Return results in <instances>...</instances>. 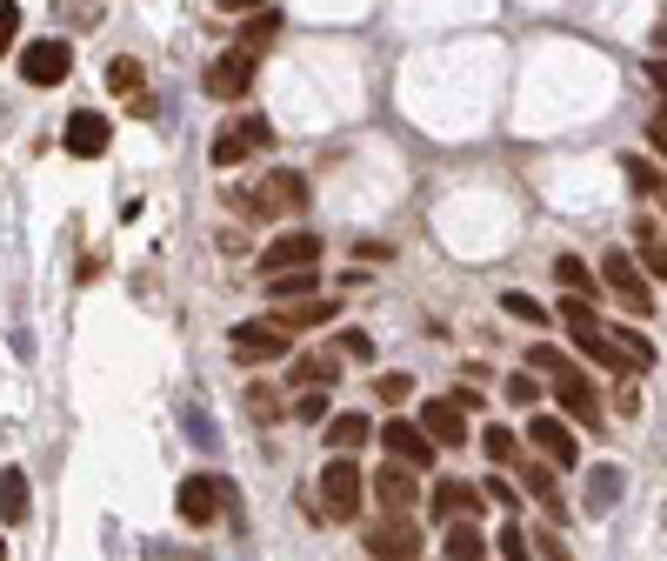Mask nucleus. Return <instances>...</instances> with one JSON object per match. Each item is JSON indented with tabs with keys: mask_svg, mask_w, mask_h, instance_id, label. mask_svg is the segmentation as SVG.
Here are the masks:
<instances>
[{
	"mask_svg": "<svg viewBox=\"0 0 667 561\" xmlns=\"http://www.w3.org/2000/svg\"><path fill=\"white\" fill-rule=\"evenodd\" d=\"M374 441V422L368 415H327V448L334 455H354V448H368Z\"/></svg>",
	"mask_w": 667,
	"mask_h": 561,
	"instance_id": "obj_20",
	"label": "nucleus"
},
{
	"mask_svg": "<svg viewBox=\"0 0 667 561\" xmlns=\"http://www.w3.org/2000/svg\"><path fill=\"white\" fill-rule=\"evenodd\" d=\"M481 495H487V502H500V508H521V489H508L500 474H487V481H481Z\"/></svg>",
	"mask_w": 667,
	"mask_h": 561,
	"instance_id": "obj_40",
	"label": "nucleus"
},
{
	"mask_svg": "<svg viewBox=\"0 0 667 561\" xmlns=\"http://www.w3.org/2000/svg\"><path fill=\"white\" fill-rule=\"evenodd\" d=\"M334 314H341V301H327V294H307V301H294V307H281V314H274V328L301 335V328H320V321H334Z\"/></svg>",
	"mask_w": 667,
	"mask_h": 561,
	"instance_id": "obj_19",
	"label": "nucleus"
},
{
	"mask_svg": "<svg viewBox=\"0 0 667 561\" xmlns=\"http://www.w3.org/2000/svg\"><path fill=\"white\" fill-rule=\"evenodd\" d=\"M27 474L21 468H0V515H8V521H27Z\"/></svg>",
	"mask_w": 667,
	"mask_h": 561,
	"instance_id": "obj_24",
	"label": "nucleus"
},
{
	"mask_svg": "<svg viewBox=\"0 0 667 561\" xmlns=\"http://www.w3.org/2000/svg\"><path fill=\"white\" fill-rule=\"evenodd\" d=\"M294 348L287 328H274V321H240V328H227V355L247 361V368H261V361H281Z\"/></svg>",
	"mask_w": 667,
	"mask_h": 561,
	"instance_id": "obj_5",
	"label": "nucleus"
},
{
	"mask_svg": "<svg viewBox=\"0 0 667 561\" xmlns=\"http://www.w3.org/2000/svg\"><path fill=\"white\" fill-rule=\"evenodd\" d=\"M294 422H327V388H294Z\"/></svg>",
	"mask_w": 667,
	"mask_h": 561,
	"instance_id": "obj_32",
	"label": "nucleus"
},
{
	"mask_svg": "<svg viewBox=\"0 0 667 561\" xmlns=\"http://www.w3.org/2000/svg\"><path fill=\"white\" fill-rule=\"evenodd\" d=\"M255 268H261V281H268V274H294V268H320V234H314V227H287V234H274Z\"/></svg>",
	"mask_w": 667,
	"mask_h": 561,
	"instance_id": "obj_4",
	"label": "nucleus"
},
{
	"mask_svg": "<svg viewBox=\"0 0 667 561\" xmlns=\"http://www.w3.org/2000/svg\"><path fill=\"white\" fill-rule=\"evenodd\" d=\"M341 355H348V361H374V341H368L361 328H348V335H341Z\"/></svg>",
	"mask_w": 667,
	"mask_h": 561,
	"instance_id": "obj_43",
	"label": "nucleus"
},
{
	"mask_svg": "<svg viewBox=\"0 0 667 561\" xmlns=\"http://www.w3.org/2000/svg\"><path fill=\"white\" fill-rule=\"evenodd\" d=\"M108 88H114V94H140V60H134V54H121V60L108 67Z\"/></svg>",
	"mask_w": 667,
	"mask_h": 561,
	"instance_id": "obj_35",
	"label": "nucleus"
},
{
	"mask_svg": "<svg viewBox=\"0 0 667 561\" xmlns=\"http://www.w3.org/2000/svg\"><path fill=\"white\" fill-rule=\"evenodd\" d=\"M221 502H227V481H221V474H188L181 489H174V508H181L188 528H207V521L221 515Z\"/></svg>",
	"mask_w": 667,
	"mask_h": 561,
	"instance_id": "obj_8",
	"label": "nucleus"
},
{
	"mask_svg": "<svg viewBox=\"0 0 667 561\" xmlns=\"http://www.w3.org/2000/svg\"><path fill=\"white\" fill-rule=\"evenodd\" d=\"M368 554L374 561H414L421 554V528H414V515H381V521H368Z\"/></svg>",
	"mask_w": 667,
	"mask_h": 561,
	"instance_id": "obj_7",
	"label": "nucleus"
},
{
	"mask_svg": "<svg viewBox=\"0 0 667 561\" xmlns=\"http://www.w3.org/2000/svg\"><path fill=\"white\" fill-rule=\"evenodd\" d=\"M500 394H508L515 408H534V401H541V381H534V374H515V381L500 388Z\"/></svg>",
	"mask_w": 667,
	"mask_h": 561,
	"instance_id": "obj_39",
	"label": "nucleus"
},
{
	"mask_svg": "<svg viewBox=\"0 0 667 561\" xmlns=\"http://www.w3.org/2000/svg\"><path fill=\"white\" fill-rule=\"evenodd\" d=\"M500 307H508L515 321H528V328H541V321H547V307H541L534 294H521V288H508V294H500Z\"/></svg>",
	"mask_w": 667,
	"mask_h": 561,
	"instance_id": "obj_34",
	"label": "nucleus"
},
{
	"mask_svg": "<svg viewBox=\"0 0 667 561\" xmlns=\"http://www.w3.org/2000/svg\"><path fill=\"white\" fill-rule=\"evenodd\" d=\"M608 341L621 348L628 368H654V341H647V335H634V328H608Z\"/></svg>",
	"mask_w": 667,
	"mask_h": 561,
	"instance_id": "obj_28",
	"label": "nucleus"
},
{
	"mask_svg": "<svg viewBox=\"0 0 667 561\" xmlns=\"http://www.w3.org/2000/svg\"><path fill=\"white\" fill-rule=\"evenodd\" d=\"M614 408H621V415H641V394H634V388H628V381H621V388H614Z\"/></svg>",
	"mask_w": 667,
	"mask_h": 561,
	"instance_id": "obj_44",
	"label": "nucleus"
},
{
	"mask_svg": "<svg viewBox=\"0 0 667 561\" xmlns=\"http://www.w3.org/2000/svg\"><path fill=\"white\" fill-rule=\"evenodd\" d=\"M481 508H487L481 481H441V489H434V515L441 521H474Z\"/></svg>",
	"mask_w": 667,
	"mask_h": 561,
	"instance_id": "obj_18",
	"label": "nucleus"
},
{
	"mask_svg": "<svg viewBox=\"0 0 667 561\" xmlns=\"http://www.w3.org/2000/svg\"><path fill=\"white\" fill-rule=\"evenodd\" d=\"M554 401H561V415H574V422L588 428V435H595V428L608 422V415H601V394H595V381L580 374V368H567V374L554 381Z\"/></svg>",
	"mask_w": 667,
	"mask_h": 561,
	"instance_id": "obj_12",
	"label": "nucleus"
},
{
	"mask_svg": "<svg viewBox=\"0 0 667 561\" xmlns=\"http://www.w3.org/2000/svg\"><path fill=\"white\" fill-rule=\"evenodd\" d=\"M314 288H320V274H314V268H294V274H268V294H301V301H307Z\"/></svg>",
	"mask_w": 667,
	"mask_h": 561,
	"instance_id": "obj_30",
	"label": "nucleus"
},
{
	"mask_svg": "<svg viewBox=\"0 0 667 561\" xmlns=\"http://www.w3.org/2000/svg\"><path fill=\"white\" fill-rule=\"evenodd\" d=\"M307 201H314V188L294 168H268L255 188H247V181L227 188V207L247 214V221H287V214H307Z\"/></svg>",
	"mask_w": 667,
	"mask_h": 561,
	"instance_id": "obj_1",
	"label": "nucleus"
},
{
	"mask_svg": "<svg viewBox=\"0 0 667 561\" xmlns=\"http://www.w3.org/2000/svg\"><path fill=\"white\" fill-rule=\"evenodd\" d=\"M647 141H654V147L667 154V114H654V121H647Z\"/></svg>",
	"mask_w": 667,
	"mask_h": 561,
	"instance_id": "obj_45",
	"label": "nucleus"
},
{
	"mask_svg": "<svg viewBox=\"0 0 667 561\" xmlns=\"http://www.w3.org/2000/svg\"><path fill=\"white\" fill-rule=\"evenodd\" d=\"M647 80L660 88V101H667V60H647Z\"/></svg>",
	"mask_w": 667,
	"mask_h": 561,
	"instance_id": "obj_46",
	"label": "nucleus"
},
{
	"mask_svg": "<svg viewBox=\"0 0 667 561\" xmlns=\"http://www.w3.org/2000/svg\"><path fill=\"white\" fill-rule=\"evenodd\" d=\"M567 368H574V361H567L554 341H534V348H528V374H567Z\"/></svg>",
	"mask_w": 667,
	"mask_h": 561,
	"instance_id": "obj_31",
	"label": "nucleus"
},
{
	"mask_svg": "<svg viewBox=\"0 0 667 561\" xmlns=\"http://www.w3.org/2000/svg\"><path fill=\"white\" fill-rule=\"evenodd\" d=\"M247 415H255V422H274V415H281V394H274V388H247Z\"/></svg>",
	"mask_w": 667,
	"mask_h": 561,
	"instance_id": "obj_37",
	"label": "nucleus"
},
{
	"mask_svg": "<svg viewBox=\"0 0 667 561\" xmlns=\"http://www.w3.org/2000/svg\"><path fill=\"white\" fill-rule=\"evenodd\" d=\"M67 74H74V47H67V41H34V47H21V80H27V88H60Z\"/></svg>",
	"mask_w": 667,
	"mask_h": 561,
	"instance_id": "obj_9",
	"label": "nucleus"
},
{
	"mask_svg": "<svg viewBox=\"0 0 667 561\" xmlns=\"http://www.w3.org/2000/svg\"><path fill=\"white\" fill-rule=\"evenodd\" d=\"M528 541L541 548V561H574V554H567V541H561L554 528H541V535H528Z\"/></svg>",
	"mask_w": 667,
	"mask_h": 561,
	"instance_id": "obj_41",
	"label": "nucleus"
},
{
	"mask_svg": "<svg viewBox=\"0 0 667 561\" xmlns=\"http://www.w3.org/2000/svg\"><path fill=\"white\" fill-rule=\"evenodd\" d=\"M374 388H381V401H387V408H400V401H407V388H414V381H407V374H381Z\"/></svg>",
	"mask_w": 667,
	"mask_h": 561,
	"instance_id": "obj_42",
	"label": "nucleus"
},
{
	"mask_svg": "<svg viewBox=\"0 0 667 561\" xmlns=\"http://www.w3.org/2000/svg\"><path fill=\"white\" fill-rule=\"evenodd\" d=\"M515 468H521V489H528V495L541 502V515H547V521L561 528V521H567V495L554 489V468H547L541 455H534V461H515Z\"/></svg>",
	"mask_w": 667,
	"mask_h": 561,
	"instance_id": "obj_16",
	"label": "nucleus"
},
{
	"mask_svg": "<svg viewBox=\"0 0 667 561\" xmlns=\"http://www.w3.org/2000/svg\"><path fill=\"white\" fill-rule=\"evenodd\" d=\"M0 561H8V541H0Z\"/></svg>",
	"mask_w": 667,
	"mask_h": 561,
	"instance_id": "obj_49",
	"label": "nucleus"
},
{
	"mask_svg": "<svg viewBox=\"0 0 667 561\" xmlns=\"http://www.w3.org/2000/svg\"><path fill=\"white\" fill-rule=\"evenodd\" d=\"M421 435H428L434 448H461V441H467V408H461L454 394L421 401Z\"/></svg>",
	"mask_w": 667,
	"mask_h": 561,
	"instance_id": "obj_13",
	"label": "nucleus"
},
{
	"mask_svg": "<svg viewBox=\"0 0 667 561\" xmlns=\"http://www.w3.org/2000/svg\"><path fill=\"white\" fill-rule=\"evenodd\" d=\"M441 548H448V561H487V541H481V528H474V521H448Z\"/></svg>",
	"mask_w": 667,
	"mask_h": 561,
	"instance_id": "obj_22",
	"label": "nucleus"
},
{
	"mask_svg": "<svg viewBox=\"0 0 667 561\" xmlns=\"http://www.w3.org/2000/svg\"><path fill=\"white\" fill-rule=\"evenodd\" d=\"M361 502H368V474L354 455H334L320 468V515L327 521H361Z\"/></svg>",
	"mask_w": 667,
	"mask_h": 561,
	"instance_id": "obj_2",
	"label": "nucleus"
},
{
	"mask_svg": "<svg viewBox=\"0 0 667 561\" xmlns=\"http://www.w3.org/2000/svg\"><path fill=\"white\" fill-rule=\"evenodd\" d=\"M60 141H67V154H74V160H94V154H108V141H114V121H108V114H94V108H74Z\"/></svg>",
	"mask_w": 667,
	"mask_h": 561,
	"instance_id": "obj_15",
	"label": "nucleus"
},
{
	"mask_svg": "<svg viewBox=\"0 0 667 561\" xmlns=\"http://www.w3.org/2000/svg\"><path fill=\"white\" fill-rule=\"evenodd\" d=\"M274 34H281V21H274V14H261V21H247V34H240V47H247V54H261V47H268Z\"/></svg>",
	"mask_w": 667,
	"mask_h": 561,
	"instance_id": "obj_36",
	"label": "nucleus"
},
{
	"mask_svg": "<svg viewBox=\"0 0 667 561\" xmlns=\"http://www.w3.org/2000/svg\"><path fill=\"white\" fill-rule=\"evenodd\" d=\"M481 448H487L494 468H515V461H521V441H515L508 428H481Z\"/></svg>",
	"mask_w": 667,
	"mask_h": 561,
	"instance_id": "obj_29",
	"label": "nucleus"
},
{
	"mask_svg": "<svg viewBox=\"0 0 667 561\" xmlns=\"http://www.w3.org/2000/svg\"><path fill=\"white\" fill-rule=\"evenodd\" d=\"M528 435H534V448H541V461H547V468H574V461H580V441H574V428H567V422L541 415Z\"/></svg>",
	"mask_w": 667,
	"mask_h": 561,
	"instance_id": "obj_17",
	"label": "nucleus"
},
{
	"mask_svg": "<svg viewBox=\"0 0 667 561\" xmlns=\"http://www.w3.org/2000/svg\"><path fill=\"white\" fill-rule=\"evenodd\" d=\"M601 274H608V288H614V301H621L628 314H654V288L641 281V268H634L628 248H614V255L601 261Z\"/></svg>",
	"mask_w": 667,
	"mask_h": 561,
	"instance_id": "obj_11",
	"label": "nucleus"
},
{
	"mask_svg": "<svg viewBox=\"0 0 667 561\" xmlns=\"http://www.w3.org/2000/svg\"><path fill=\"white\" fill-rule=\"evenodd\" d=\"M580 502H588V515H608L621 502V468H588V489H580Z\"/></svg>",
	"mask_w": 667,
	"mask_h": 561,
	"instance_id": "obj_21",
	"label": "nucleus"
},
{
	"mask_svg": "<svg viewBox=\"0 0 667 561\" xmlns=\"http://www.w3.org/2000/svg\"><path fill=\"white\" fill-rule=\"evenodd\" d=\"M554 274H561V288H567V294H580V301H595V288H601V274H595L588 261H574V255H561V261H554Z\"/></svg>",
	"mask_w": 667,
	"mask_h": 561,
	"instance_id": "obj_26",
	"label": "nucleus"
},
{
	"mask_svg": "<svg viewBox=\"0 0 667 561\" xmlns=\"http://www.w3.org/2000/svg\"><path fill=\"white\" fill-rule=\"evenodd\" d=\"M368 495H374L387 515H414V502H421V489H414V468H407V461H387L381 474H368Z\"/></svg>",
	"mask_w": 667,
	"mask_h": 561,
	"instance_id": "obj_14",
	"label": "nucleus"
},
{
	"mask_svg": "<svg viewBox=\"0 0 667 561\" xmlns=\"http://www.w3.org/2000/svg\"><path fill=\"white\" fill-rule=\"evenodd\" d=\"M341 381V355H301L294 361V388H334Z\"/></svg>",
	"mask_w": 667,
	"mask_h": 561,
	"instance_id": "obj_23",
	"label": "nucleus"
},
{
	"mask_svg": "<svg viewBox=\"0 0 667 561\" xmlns=\"http://www.w3.org/2000/svg\"><path fill=\"white\" fill-rule=\"evenodd\" d=\"M227 14H255V8H268V0H221Z\"/></svg>",
	"mask_w": 667,
	"mask_h": 561,
	"instance_id": "obj_47",
	"label": "nucleus"
},
{
	"mask_svg": "<svg viewBox=\"0 0 667 561\" xmlns=\"http://www.w3.org/2000/svg\"><path fill=\"white\" fill-rule=\"evenodd\" d=\"M634 248H641L647 274H660V281H667V234H660L654 221H634Z\"/></svg>",
	"mask_w": 667,
	"mask_h": 561,
	"instance_id": "obj_25",
	"label": "nucleus"
},
{
	"mask_svg": "<svg viewBox=\"0 0 667 561\" xmlns=\"http://www.w3.org/2000/svg\"><path fill=\"white\" fill-rule=\"evenodd\" d=\"M21 41V0H0V54Z\"/></svg>",
	"mask_w": 667,
	"mask_h": 561,
	"instance_id": "obj_38",
	"label": "nucleus"
},
{
	"mask_svg": "<svg viewBox=\"0 0 667 561\" xmlns=\"http://www.w3.org/2000/svg\"><path fill=\"white\" fill-rule=\"evenodd\" d=\"M261 147H274V127L261 114H234L221 134H214V168H240V160H255Z\"/></svg>",
	"mask_w": 667,
	"mask_h": 561,
	"instance_id": "obj_3",
	"label": "nucleus"
},
{
	"mask_svg": "<svg viewBox=\"0 0 667 561\" xmlns=\"http://www.w3.org/2000/svg\"><path fill=\"white\" fill-rule=\"evenodd\" d=\"M255 67H261V54H247V47H227L207 74H201V94L207 101H240L247 88H255Z\"/></svg>",
	"mask_w": 667,
	"mask_h": 561,
	"instance_id": "obj_6",
	"label": "nucleus"
},
{
	"mask_svg": "<svg viewBox=\"0 0 667 561\" xmlns=\"http://www.w3.org/2000/svg\"><path fill=\"white\" fill-rule=\"evenodd\" d=\"M381 435V448H387V461H407L414 474L421 468H434V441L421 435V422H407V415H394L387 428H374Z\"/></svg>",
	"mask_w": 667,
	"mask_h": 561,
	"instance_id": "obj_10",
	"label": "nucleus"
},
{
	"mask_svg": "<svg viewBox=\"0 0 667 561\" xmlns=\"http://www.w3.org/2000/svg\"><path fill=\"white\" fill-rule=\"evenodd\" d=\"M494 541H500V561H534V541H528V528H521V521H508Z\"/></svg>",
	"mask_w": 667,
	"mask_h": 561,
	"instance_id": "obj_33",
	"label": "nucleus"
},
{
	"mask_svg": "<svg viewBox=\"0 0 667 561\" xmlns=\"http://www.w3.org/2000/svg\"><path fill=\"white\" fill-rule=\"evenodd\" d=\"M621 168H628V181H634V194H647V201H667V175L654 168V160H641V154H628V160H621Z\"/></svg>",
	"mask_w": 667,
	"mask_h": 561,
	"instance_id": "obj_27",
	"label": "nucleus"
},
{
	"mask_svg": "<svg viewBox=\"0 0 667 561\" xmlns=\"http://www.w3.org/2000/svg\"><path fill=\"white\" fill-rule=\"evenodd\" d=\"M654 47H660V54H667V14H660V21H654Z\"/></svg>",
	"mask_w": 667,
	"mask_h": 561,
	"instance_id": "obj_48",
	"label": "nucleus"
}]
</instances>
